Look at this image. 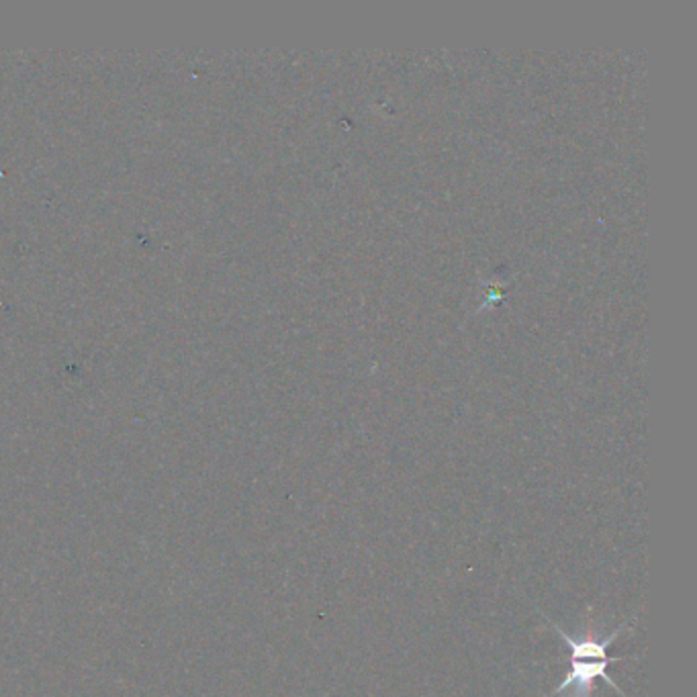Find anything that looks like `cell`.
<instances>
[{
    "instance_id": "1",
    "label": "cell",
    "mask_w": 697,
    "mask_h": 697,
    "mask_svg": "<svg viewBox=\"0 0 697 697\" xmlns=\"http://www.w3.org/2000/svg\"><path fill=\"white\" fill-rule=\"evenodd\" d=\"M608 664L606 661H571V671L563 683L557 687V694H563L566 687H575V697H591L596 689V681L603 680L610 687L622 697L626 694L615 685L614 680L608 675Z\"/></svg>"
},
{
    "instance_id": "2",
    "label": "cell",
    "mask_w": 697,
    "mask_h": 697,
    "mask_svg": "<svg viewBox=\"0 0 697 697\" xmlns=\"http://www.w3.org/2000/svg\"><path fill=\"white\" fill-rule=\"evenodd\" d=\"M542 697H548V696H542Z\"/></svg>"
}]
</instances>
